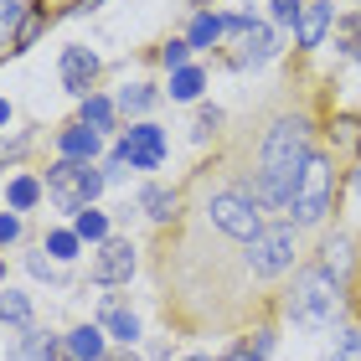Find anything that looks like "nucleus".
Here are the masks:
<instances>
[{
  "label": "nucleus",
  "mask_w": 361,
  "mask_h": 361,
  "mask_svg": "<svg viewBox=\"0 0 361 361\" xmlns=\"http://www.w3.org/2000/svg\"><path fill=\"white\" fill-rule=\"evenodd\" d=\"M186 361H212V356H186Z\"/></svg>",
  "instance_id": "obj_41"
},
{
  "label": "nucleus",
  "mask_w": 361,
  "mask_h": 361,
  "mask_svg": "<svg viewBox=\"0 0 361 361\" xmlns=\"http://www.w3.org/2000/svg\"><path fill=\"white\" fill-rule=\"evenodd\" d=\"M16 238H21V217H16V212H0V248L16 243Z\"/></svg>",
  "instance_id": "obj_31"
},
{
  "label": "nucleus",
  "mask_w": 361,
  "mask_h": 361,
  "mask_svg": "<svg viewBox=\"0 0 361 361\" xmlns=\"http://www.w3.org/2000/svg\"><path fill=\"white\" fill-rule=\"evenodd\" d=\"M47 346H52V341H47V336L26 331V341H21V346L11 351V361H47Z\"/></svg>",
  "instance_id": "obj_24"
},
{
  "label": "nucleus",
  "mask_w": 361,
  "mask_h": 361,
  "mask_svg": "<svg viewBox=\"0 0 361 361\" xmlns=\"http://www.w3.org/2000/svg\"><path fill=\"white\" fill-rule=\"evenodd\" d=\"M129 274H135V243L129 238H109L104 248H98L88 279L93 284H129Z\"/></svg>",
  "instance_id": "obj_7"
},
{
  "label": "nucleus",
  "mask_w": 361,
  "mask_h": 361,
  "mask_svg": "<svg viewBox=\"0 0 361 361\" xmlns=\"http://www.w3.org/2000/svg\"><path fill=\"white\" fill-rule=\"evenodd\" d=\"M331 361H361V331L356 325H346V331L336 336V356Z\"/></svg>",
  "instance_id": "obj_25"
},
{
  "label": "nucleus",
  "mask_w": 361,
  "mask_h": 361,
  "mask_svg": "<svg viewBox=\"0 0 361 361\" xmlns=\"http://www.w3.org/2000/svg\"><path fill=\"white\" fill-rule=\"evenodd\" d=\"M341 42H346L341 52H356V47H361V37H356V21H341Z\"/></svg>",
  "instance_id": "obj_33"
},
{
  "label": "nucleus",
  "mask_w": 361,
  "mask_h": 361,
  "mask_svg": "<svg viewBox=\"0 0 361 361\" xmlns=\"http://www.w3.org/2000/svg\"><path fill=\"white\" fill-rule=\"evenodd\" d=\"M6 196H11V212H26V207H37V196H42V186H37V180H31V176H16Z\"/></svg>",
  "instance_id": "obj_22"
},
{
  "label": "nucleus",
  "mask_w": 361,
  "mask_h": 361,
  "mask_svg": "<svg viewBox=\"0 0 361 361\" xmlns=\"http://www.w3.org/2000/svg\"><path fill=\"white\" fill-rule=\"evenodd\" d=\"M320 264L331 269L336 279L346 274V264H351V238H325V248H320Z\"/></svg>",
  "instance_id": "obj_19"
},
{
  "label": "nucleus",
  "mask_w": 361,
  "mask_h": 361,
  "mask_svg": "<svg viewBox=\"0 0 361 361\" xmlns=\"http://www.w3.org/2000/svg\"><path fill=\"white\" fill-rule=\"evenodd\" d=\"M114 109H119V104H109V98L88 93V98H83V119H78V124H88L93 135H104V129H114Z\"/></svg>",
  "instance_id": "obj_16"
},
{
  "label": "nucleus",
  "mask_w": 361,
  "mask_h": 361,
  "mask_svg": "<svg viewBox=\"0 0 361 361\" xmlns=\"http://www.w3.org/2000/svg\"><path fill=\"white\" fill-rule=\"evenodd\" d=\"M62 346H68L78 361H104L109 356L104 351V325H78V331L62 336Z\"/></svg>",
  "instance_id": "obj_10"
},
{
  "label": "nucleus",
  "mask_w": 361,
  "mask_h": 361,
  "mask_svg": "<svg viewBox=\"0 0 361 361\" xmlns=\"http://www.w3.org/2000/svg\"><path fill=\"white\" fill-rule=\"evenodd\" d=\"M57 145H62V160H93L98 145H104V135H93L88 124H73V129L57 135Z\"/></svg>",
  "instance_id": "obj_11"
},
{
  "label": "nucleus",
  "mask_w": 361,
  "mask_h": 361,
  "mask_svg": "<svg viewBox=\"0 0 361 361\" xmlns=\"http://www.w3.org/2000/svg\"><path fill=\"white\" fill-rule=\"evenodd\" d=\"M104 361H140L135 351H119V356H104Z\"/></svg>",
  "instance_id": "obj_37"
},
{
  "label": "nucleus",
  "mask_w": 361,
  "mask_h": 361,
  "mask_svg": "<svg viewBox=\"0 0 361 361\" xmlns=\"http://www.w3.org/2000/svg\"><path fill=\"white\" fill-rule=\"evenodd\" d=\"M42 26H47V11H42V6H31V11H26V21L16 26V37H11V42H16V52H26V47L42 37Z\"/></svg>",
  "instance_id": "obj_20"
},
{
  "label": "nucleus",
  "mask_w": 361,
  "mask_h": 361,
  "mask_svg": "<svg viewBox=\"0 0 361 361\" xmlns=\"http://www.w3.org/2000/svg\"><path fill=\"white\" fill-rule=\"evenodd\" d=\"M0 279H6V269H0Z\"/></svg>",
  "instance_id": "obj_42"
},
{
  "label": "nucleus",
  "mask_w": 361,
  "mask_h": 361,
  "mask_svg": "<svg viewBox=\"0 0 361 361\" xmlns=\"http://www.w3.org/2000/svg\"><path fill=\"white\" fill-rule=\"evenodd\" d=\"M274 351V336L269 331H258V341H253V356H269Z\"/></svg>",
  "instance_id": "obj_35"
},
{
  "label": "nucleus",
  "mask_w": 361,
  "mask_h": 361,
  "mask_svg": "<svg viewBox=\"0 0 361 361\" xmlns=\"http://www.w3.org/2000/svg\"><path fill=\"white\" fill-rule=\"evenodd\" d=\"M26 21V6L21 0H0V42L6 37H16V26Z\"/></svg>",
  "instance_id": "obj_26"
},
{
  "label": "nucleus",
  "mask_w": 361,
  "mask_h": 361,
  "mask_svg": "<svg viewBox=\"0 0 361 361\" xmlns=\"http://www.w3.org/2000/svg\"><path fill=\"white\" fill-rule=\"evenodd\" d=\"M289 320L294 325H331L341 315V279L315 264V269H300L294 274V289H289Z\"/></svg>",
  "instance_id": "obj_1"
},
{
  "label": "nucleus",
  "mask_w": 361,
  "mask_h": 361,
  "mask_svg": "<svg viewBox=\"0 0 361 361\" xmlns=\"http://www.w3.org/2000/svg\"><path fill=\"white\" fill-rule=\"evenodd\" d=\"M11 119V104H6V98H0V124H6Z\"/></svg>",
  "instance_id": "obj_38"
},
{
  "label": "nucleus",
  "mask_w": 361,
  "mask_h": 361,
  "mask_svg": "<svg viewBox=\"0 0 361 361\" xmlns=\"http://www.w3.org/2000/svg\"><path fill=\"white\" fill-rule=\"evenodd\" d=\"M31 274H37V279H57V269L47 264V258H31Z\"/></svg>",
  "instance_id": "obj_34"
},
{
  "label": "nucleus",
  "mask_w": 361,
  "mask_h": 361,
  "mask_svg": "<svg viewBox=\"0 0 361 361\" xmlns=\"http://www.w3.org/2000/svg\"><path fill=\"white\" fill-rule=\"evenodd\" d=\"M325 31H331V6H325V0H305L300 21H294V37H300V47H320Z\"/></svg>",
  "instance_id": "obj_9"
},
{
  "label": "nucleus",
  "mask_w": 361,
  "mask_h": 361,
  "mask_svg": "<svg viewBox=\"0 0 361 361\" xmlns=\"http://www.w3.org/2000/svg\"><path fill=\"white\" fill-rule=\"evenodd\" d=\"M289 212H294V222H300V227L320 222L325 212H331V160H325V155H310L305 160V176H300V191H294Z\"/></svg>",
  "instance_id": "obj_3"
},
{
  "label": "nucleus",
  "mask_w": 361,
  "mask_h": 361,
  "mask_svg": "<svg viewBox=\"0 0 361 361\" xmlns=\"http://www.w3.org/2000/svg\"><path fill=\"white\" fill-rule=\"evenodd\" d=\"M104 331L114 336V341H124V346H135V336H140V320L129 315V310H119V305H104Z\"/></svg>",
  "instance_id": "obj_15"
},
{
  "label": "nucleus",
  "mask_w": 361,
  "mask_h": 361,
  "mask_svg": "<svg viewBox=\"0 0 361 361\" xmlns=\"http://www.w3.org/2000/svg\"><path fill=\"white\" fill-rule=\"evenodd\" d=\"M104 186L109 180H104V171H98L93 160H57V166L47 171V196H52L62 212H83Z\"/></svg>",
  "instance_id": "obj_2"
},
{
  "label": "nucleus",
  "mask_w": 361,
  "mask_h": 361,
  "mask_svg": "<svg viewBox=\"0 0 361 361\" xmlns=\"http://www.w3.org/2000/svg\"><path fill=\"white\" fill-rule=\"evenodd\" d=\"M202 88H207V78L196 73V68H180V73H171V98H176V104H191V98L202 93Z\"/></svg>",
  "instance_id": "obj_18"
},
{
  "label": "nucleus",
  "mask_w": 361,
  "mask_h": 361,
  "mask_svg": "<svg viewBox=\"0 0 361 361\" xmlns=\"http://www.w3.org/2000/svg\"><path fill=\"white\" fill-rule=\"evenodd\" d=\"M0 325L6 331H31V300L26 294H0Z\"/></svg>",
  "instance_id": "obj_14"
},
{
  "label": "nucleus",
  "mask_w": 361,
  "mask_h": 361,
  "mask_svg": "<svg viewBox=\"0 0 361 361\" xmlns=\"http://www.w3.org/2000/svg\"><path fill=\"white\" fill-rule=\"evenodd\" d=\"M217 37H222V16H207V11L196 16L191 31H186V42H191V47H212Z\"/></svg>",
  "instance_id": "obj_21"
},
{
  "label": "nucleus",
  "mask_w": 361,
  "mask_h": 361,
  "mask_svg": "<svg viewBox=\"0 0 361 361\" xmlns=\"http://www.w3.org/2000/svg\"><path fill=\"white\" fill-rule=\"evenodd\" d=\"M186 52H191V42H171L166 52H160V62H166L171 73H180V68H186Z\"/></svg>",
  "instance_id": "obj_29"
},
{
  "label": "nucleus",
  "mask_w": 361,
  "mask_h": 361,
  "mask_svg": "<svg viewBox=\"0 0 361 361\" xmlns=\"http://www.w3.org/2000/svg\"><path fill=\"white\" fill-rule=\"evenodd\" d=\"M222 361H264V356H253V346H238V351H227Z\"/></svg>",
  "instance_id": "obj_36"
},
{
  "label": "nucleus",
  "mask_w": 361,
  "mask_h": 361,
  "mask_svg": "<svg viewBox=\"0 0 361 361\" xmlns=\"http://www.w3.org/2000/svg\"><path fill=\"white\" fill-rule=\"evenodd\" d=\"M124 176H129V160H124L119 150H114V160L104 166V180H124Z\"/></svg>",
  "instance_id": "obj_32"
},
{
  "label": "nucleus",
  "mask_w": 361,
  "mask_h": 361,
  "mask_svg": "<svg viewBox=\"0 0 361 361\" xmlns=\"http://www.w3.org/2000/svg\"><path fill=\"white\" fill-rule=\"evenodd\" d=\"M78 243H83L78 233H52V238H47V253H52V258H62V264H68V258H78Z\"/></svg>",
  "instance_id": "obj_27"
},
{
  "label": "nucleus",
  "mask_w": 361,
  "mask_h": 361,
  "mask_svg": "<svg viewBox=\"0 0 361 361\" xmlns=\"http://www.w3.org/2000/svg\"><path fill=\"white\" fill-rule=\"evenodd\" d=\"M294 227H264L253 243H248V269L258 279H274V274H284L294 264Z\"/></svg>",
  "instance_id": "obj_5"
},
{
  "label": "nucleus",
  "mask_w": 361,
  "mask_h": 361,
  "mask_svg": "<svg viewBox=\"0 0 361 361\" xmlns=\"http://www.w3.org/2000/svg\"><path fill=\"white\" fill-rule=\"evenodd\" d=\"M140 212L150 222H171L176 217V191H166V186H145L140 191Z\"/></svg>",
  "instance_id": "obj_13"
},
{
  "label": "nucleus",
  "mask_w": 361,
  "mask_h": 361,
  "mask_svg": "<svg viewBox=\"0 0 361 361\" xmlns=\"http://www.w3.org/2000/svg\"><path fill=\"white\" fill-rule=\"evenodd\" d=\"M269 11H274L279 26H294V21H300V11H305V0H269Z\"/></svg>",
  "instance_id": "obj_28"
},
{
  "label": "nucleus",
  "mask_w": 361,
  "mask_h": 361,
  "mask_svg": "<svg viewBox=\"0 0 361 361\" xmlns=\"http://www.w3.org/2000/svg\"><path fill=\"white\" fill-rule=\"evenodd\" d=\"M93 6H98V0H83V6H78V11H93Z\"/></svg>",
  "instance_id": "obj_40"
},
{
  "label": "nucleus",
  "mask_w": 361,
  "mask_h": 361,
  "mask_svg": "<svg viewBox=\"0 0 361 361\" xmlns=\"http://www.w3.org/2000/svg\"><path fill=\"white\" fill-rule=\"evenodd\" d=\"M269 57H274V31L253 26V31H243V52L233 57V68H258V62H269Z\"/></svg>",
  "instance_id": "obj_12"
},
{
  "label": "nucleus",
  "mask_w": 361,
  "mask_h": 361,
  "mask_svg": "<svg viewBox=\"0 0 361 361\" xmlns=\"http://www.w3.org/2000/svg\"><path fill=\"white\" fill-rule=\"evenodd\" d=\"M150 104H155V88H150V83H129V88L119 93V109H124V114H145Z\"/></svg>",
  "instance_id": "obj_23"
},
{
  "label": "nucleus",
  "mask_w": 361,
  "mask_h": 361,
  "mask_svg": "<svg viewBox=\"0 0 361 361\" xmlns=\"http://www.w3.org/2000/svg\"><path fill=\"white\" fill-rule=\"evenodd\" d=\"M207 212H212V222H217L227 238H238V243H253L264 233V212H258V202L243 196V191H217Z\"/></svg>",
  "instance_id": "obj_4"
},
{
  "label": "nucleus",
  "mask_w": 361,
  "mask_h": 361,
  "mask_svg": "<svg viewBox=\"0 0 361 361\" xmlns=\"http://www.w3.org/2000/svg\"><path fill=\"white\" fill-rule=\"evenodd\" d=\"M217 124H222V109H212V104H207V109H202V119H196V129H191V135H196V140H207V135H212V129H217Z\"/></svg>",
  "instance_id": "obj_30"
},
{
  "label": "nucleus",
  "mask_w": 361,
  "mask_h": 361,
  "mask_svg": "<svg viewBox=\"0 0 361 361\" xmlns=\"http://www.w3.org/2000/svg\"><path fill=\"white\" fill-rule=\"evenodd\" d=\"M119 155L129 160V171H155L166 160V129L160 124H129L119 140Z\"/></svg>",
  "instance_id": "obj_6"
},
{
  "label": "nucleus",
  "mask_w": 361,
  "mask_h": 361,
  "mask_svg": "<svg viewBox=\"0 0 361 361\" xmlns=\"http://www.w3.org/2000/svg\"><path fill=\"white\" fill-rule=\"evenodd\" d=\"M73 233L78 238H83V243H109V217H104V212H78V222H73Z\"/></svg>",
  "instance_id": "obj_17"
},
{
  "label": "nucleus",
  "mask_w": 361,
  "mask_h": 361,
  "mask_svg": "<svg viewBox=\"0 0 361 361\" xmlns=\"http://www.w3.org/2000/svg\"><path fill=\"white\" fill-rule=\"evenodd\" d=\"M93 78H98V57L88 52V47H68V52H62V88H68L73 98H88Z\"/></svg>",
  "instance_id": "obj_8"
},
{
  "label": "nucleus",
  "mask_w": 361,
  "mask_h": 361,
  "mask_svg": "<svg viewBox=\"0 0 361 361\" xmlns=\"http://www.w3.org/2000/svg\"><path fill=\"white\" fill-rule=\"evenodd\" d=\"M351 186H356V202H361V171H356V180H351Z\"/></svg>",
  "instance_id": "obj_39"
}]
</instances>
